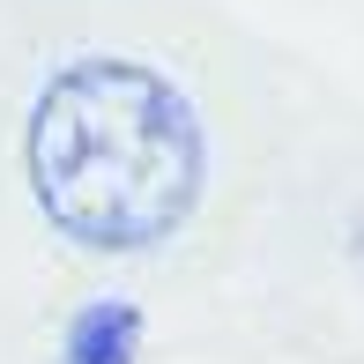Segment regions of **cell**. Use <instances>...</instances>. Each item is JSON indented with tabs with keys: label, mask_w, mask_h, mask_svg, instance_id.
<instances>
[{
	"label": "cell",
	"mask_w": 364,
	"mask_h": 364,
	"mask_svg": "<svg viewBox=\"0 0 364 364\" xmlns=\"http://www.w3.org/2000/svg\"><path fill=\"white\" fill-rule=\"evenodd\" d=\"M23 171L60 238L90 253H149L201 208L208 134L193 97L149 60L82 53L30 105Z\"/></svg>",
	"instance_id": "1"
},
{
	"label": "cell",
	"mask_w": 364,
	"mask_h": 364,
	"mask_svg": "<svg viewBox=\"0 0 364 364\" xmlns=\"http://www.w3.org/2000/svg\"><path fill=\"white\" fill-rule=\"evenodd\" d=\"M141 357V305L90 297L60 335V364H134Z\"/></svg>",
	"instance_id": "2"
}]
</instances>
